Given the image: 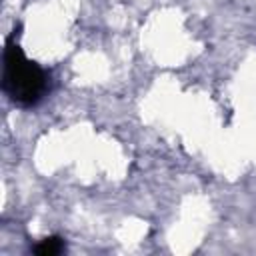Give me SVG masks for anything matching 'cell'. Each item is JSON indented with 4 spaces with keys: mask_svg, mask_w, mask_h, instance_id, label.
<instances>
[{
    "mask_svg": "<svg viewBox=\"0 0 256 256\" xmlns=\"http://www.w3.org/2000/svg\"><path fill=\"white\" fill-rule=\"evenodd\" d=\"M64 248H66V244L60 236H48L34 248V252L40 256H56V254L64 252Z\"/></svg>",
    "mask_w": 256,
    "mask_h": 256,
    "instance_id": "cell-2",
    "label": "cell"
},
{
    "mask_svg": "<svg viewBox=\"0 0 256 256\" xmlns=\"http://www.w3.org/2000/svg\"><path fill=\"white\" fill-rule=\"evenodd\" d=\"M2 90L4 94L20 104L32 106L36 104L44 92L48 90V76L46 72L32 60L26 58L22 48L8 38L2 54Z\"/></svg>",
    "mask_w": 256,
    "mask_h": 256,
    "instance_id": "cell-1",
    "label": "cell"
}]
</instances>
